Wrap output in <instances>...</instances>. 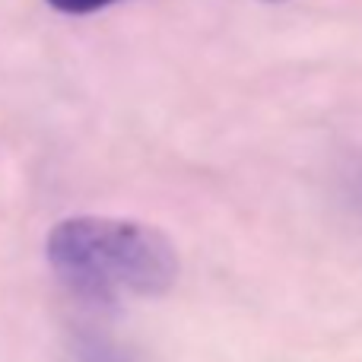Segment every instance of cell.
<instances>
[{"label": "cell", "mask_w": 362, "mask_h": 362, "mask_svg": "<svg viewBox=\"0 0 362 362\" xmlns=\"http://www.w3.org/2000/svg\"><path fill=\"white\" fill-rule=\"evenodd\" d=\"M270 4H280V0H270Z\"/></svg>", "instance_id": "3957f363"}, {"label": "cell", "mask_w": 362, "mask_h": 362, "mask_svg": "<svg viewBox=\"0 0 362 362\" xmlns=\"http://www.w3.org/2000/svg\"><path fill=\"white\" fill-rule=\"evenodd\" d=\"M57 13H70V16H86V13L105 10V6L118 4V0H48Z\"/></svg>", "instance_id": "7a4b0ae2"}, {"label": "cell", "mask_w": 362, "mask_h": 362, "mask_svg": "<svg viewBox=\"0 0 362 362\" xmlns=\"http://www.w3.org/2000/svg\"><path fill=\"white\" fill-rule=\"evenodd\" d=\"M45 255L64 286L102 305L169 293L181 270L172 238L134 219H64L48 232Z\"/></svg>", "instance_id": "6da1fadb"}]
</instances>
